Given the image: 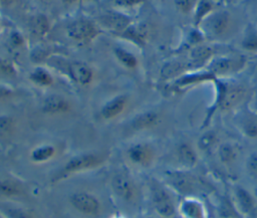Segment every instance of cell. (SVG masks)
Wrapping results in <instances>:
<instances>
[{
  "label": "cell",
  "mask_w": 257,
  "mask_h": 218,
  "mask_svg": "<svg viewBox=\"0 0 257 218\" xmlns=\"http://www.w3.org/2000/svg\"><path fill=\"white\" fill-rule=\"evenodd\" d=\"M164 183L179 197H207L218 193L212 179L200 174L198 170H182L171 168L164 173Z\"/></svg>",
  "instance_id": "1"
},
{
  "label": "cell",
  "mask_w": 257,
  "mask_h": 218,
  "mask_svg": "<svg viewBox=\"0 0 257 218\" xmlns=\"http://www.w3.org/2000/svg\"><path fill=\"white\" fill-rule=\"evenodd\" d=\"M212 83L215 86V97L206 115L202 129L209 127L216 112L233 113L246 103L248 96V87L231 78H215Z\"/></svg>",
  "instance_id": "2"
},
{
  "label": "cell",
  "mask_w": 257,
  "mask_h": 218,
  "mask_svg": "<svg viewBox=\"0 0 257 218\" xmlns=\"http://www.w3.org/2000/svg\"><path fill=\"white\" fill-rule=\"evenodd\" d=\"M245 151L237 141L222 139L210 159L213 161V171L223 176L226 183L238 179Z\"/></svg>",
  "instance_id": "3"
},
{
  "label": "cell",
  "mask_w": 257,
  "mask_h": 218,
  "mask_svg": "<svg viewBox=\"0 0 257 218\" xmlns=\"http://www.w3.org/2000/svg\"><path fill=\"white\" fill-rule=\"evenodd\" d=\"M226 184L227 193L238 215L242 218H257V189L239 178Z\"/></svg>",
  "instance_id": "4"
},
{
  "label": "cell",
  "mask_w": 257,
  "mask_h": 218,
  "mask_svg": "<svg viewBox=\"0 0 257 218\" xmlns=\"http://www.w3.org/2000/svg\"><path fill=\"white\" fill-rule=\"evenodd\" d=\"M247 65V58L241 54L215 55L204 67L214 78H232L242 72Z\"/></svg>",
  "instance_id": "5"
},
{
  "label": "cell",
  "mask_w": 257,
  "mask_h": 218,
  "mask_svg": "<svg viewBox=\"0 0 257 218\" xmlns=\"http://www.w3.org/2000/svg\"><path fill=\"white\" fill-rule=\"evenodd\" d=\"M151 200L156 212L163 218H172L178 213L179 201L175 193L163 182L152 181L150 185Z\"/></svg>",
  "instance_id": "6"
},
{
  "label": "cell",
  "mask_w": 257,
  "mask_h": 218,
  "mask_svg": "<svg viewBox=\"0 0 257 218\" xmlns=\"http://www.w3.org/2000/svg\"><path fill=\"white\" fill-rule=\"evenodd\" d=\"M206 39H220L226 37L232 30V18L228 11H213L198 27Z\"/></svg>",
  "instance_id": "7"
},
{
  "label": "cell",
  "mask_w": 257,
  "mask_h": 218,
  "mask_svg": "<svg viewBox=\"0 0 257 218\" xmlns=\"http://www.w3.org/2000/svg\"><path fill=\"white\" fill-rule=\"evenodd\" d=\"M174 157L177 165L175 169L198 170L203 162V158L196 147L195 141L184 140L181 141L175 148Z\"/></svg>",
  "instance_id": "8"
},
{
  "label": "cell",
  "mask_w": 257,
  "mask_h": 218,
  "mask_svg": "<svg viewBox=\"0 0 257 218\" xmlns=\"http://www.w3.org/2000/svg\"><path fill=\"white\" fill-rule=\"evenodd\" d=\"M233 114L234 127L242 138L250 142H257V112L245 103Z\"/></svg>",
  "instance_id": "9"
},
{
  "label": "cell",
  "mask_w": 257,
  "mask_h": 218,
  "mask_svg": "<svg viewBox=\"0 0 257 218\" xmlns=\"http://www.w3.org/2000/svg\"><path fill=\"white\" fill-rule=\"evenodd\" d=\"M101 163V158L96 154H82L70 159L64 167L57 173L54 181L62 180L63 178L84 170H88L98 166Z\"/></svg>",
  "instance_id": "10"
},
{
  "label": "cell",
  "mask_w": 257,
  "mask_h": 218,
  "mask_svg": "<svg viewBox=\"0 0 257 218\" xmlns=\"http://www.w3.org/2000/svg\"><path fill=\"white\" fill-rule=\"evenodd\" d=\"M178 213L182 218H209L205 197L189 196L180 198Z\"/></svg>",
  "instance_id": "11"
},
{
  "label": "cell",
  "mask_w": 257,
  "mask_h": 218,
  "mask_svg": "<svg viewBox=\"0 0 257 218\" xmlns=\"http://www.w3.org/2000/svg\"><path fill=\"white\" fill-rule=\"evenodd\" d=\"M222 138L218 131L209 127L203 129V131L195 141L196 147L199 150L203 160L212 158Z\"/></svg>",
  "instance_id": "12"
},
{
  "label": "cell",
  "mask_w": 257,
  "mask_h": 218,
  "mask_svg": "<svg viewBox=\"0 0 257 218\" xmlns=\"http://www.w3.org/2000/svg\"><path fill=\"white\" fill-rule=\"evenodd\" d=\"M215 55L217 54L214 47L205 42L191 47L187 61L190 66V70L204 68Z\"/></svg>",
  "instance_id": "13"
},
{
  "label": "cell",
  "mask_w": 257,
  "mask_h": 218,
  "mask_svg": "<svg viewBox=\"0 0 257 218\" xmlns=\"http://www.w3.org/2000/svg\"><path fill=\"white\" fill-rule=\"evenodd\" d=\"M239 179L257 189V150L245 152L241 163Z\"/></svg>",
  "instance_id": "14"
},
{
  "label": "cell",
  "mask_w": 257,
  "mask_h": 218,
  "mask_svg": "<svg viewBox=\"0 0 257 218\" xmlns=\"http://www.w3.org/2000/svg\"><path fill=\"white\" fill-rule=\"evenodd\" d=\"M71 205L79 212L87 215H95L99 212V202L91 194L85 192L74 193L70 197Z\"/></svg>",
  "instance_id": "15"
},
{
  "label": "cell",
  "mask_w": 257,
  "mask_h": 218,
  "mask_svg": "<svg viewBox=\"0 0 257 218\" xmlns=\"http://www.w3.org/2000/svg\"><path fill=\"white\" fill-rule=\"evenodd\" d=\"M127 156L131 162L141 167L150 166L155 159V151L152 146L144 143L133 145L127 150Z\"/></svg>",
  "instance_id": "16"
},
{
  "label": "cell",
  "mask_w": 257,
  "mask_h": 218,
  "mask_svg": "<svg viewBox=\"0 0 257 218\" xmlns=\"http://www.w3.org/2000/svg\"><path fill=\"white\" fill-rule=\"evenodd\" d=\"M68 35L74 40H88L97 34L96 27L89 21L77 20L72 22L68 28Z\"/></svg>",
  "instance_id": "17"
},
{
  "label": "cell",
  "mask_w": 257,
  "mask_h": 218,
  "mask_svg": "<svg viewBox=\"0 0 257 218\" xmlns=\"http://www.w3.org/2000/svg\"><path fill=\"white\" fill-rule=\"evenodd\" d=\"M111 187L116 196L122 200H131L135 196V186L125 175H115L112 178Z\"/></svg>",
  "instance_id": "18"
},
{
  "label": "cell",
  "mask_w": 257,
  "mask_h": 218,
  "mask_svg": "<svg viewBox=\"0 0 257 218\" xmlns=\"http://www.w3.org/2000/svg\"><path fill=\"white\" fill-rule=\"evenodd\" d=\"M188 71H190V66L187 61H171L162 67L161 76L166 80L174 81Z\"/></svg>",
  "instance_id": "19"
},
{
  "label": "cell",
  "mask_w": 257,
  "mask_h": 218,
  "mask_svg": "<svg viewBox=\"0 0 257 218\" xmlns=\"http://www.w3.org/2000/svg\"><path fill=\"white\" fill-rule=\"evenodd\" d=\"M69 103L57 94L48 95L42 102V111L46 114H62L69 111Z\"/></svg>",
  "instance_id": "20"
},
{
  "label": "cell",
  "mask_w": 257,
  "mask_h": 218,
  "mask_svg": "<svg viewBox=\"0 0 257 218\" xmlns=\"http://www.w3.org/2000/svg\"><path fill=\"white\" fill-rule=\"evenodd\" d=\"M161 120L160 114L154 111L144 112L140 115H138L132 122V127L134 130L140 131V130H147L151 129L159 124Z\"/></svg>",
  "instance_id": "21"
},
{
  "label": "cell",
  "mask_w": 257,
  "mask_h": 218,
  "mask_svg": "<svg viewBox=\"0 0 257 218\" xmlns=\"http://www.w3.org/2000/svg\"><path fill=\"white\" fill-rule=\"evenodd\" d=\"M69 74L79 84H88L92 79L91 69L84 63L73 62L69 65Z\"/></svg>",
  "instance_id": "22"
},
{
  "label": "cell",
  "mask_w": 257,
  "mask_h": 218,
  "mask_svg": "<svg viewBox=\"0 0 257 218\" xmlns=\"http://www.w3.org/2000/svg\"><path fill=\"white\" fill-rule=\"evenodd\" d=\"M102 24L106 26L107 28H110L114 31H122L126 29L128 23H130V18L116 13V12H109L100 18Z\"/></svg>",
  "instance_id": "23"
},
{
  "label": "cell",
  "mask_w": 257,
  "mask_h": 218,
  "mask_svg": "<svg viewBox=\"0 0 257 218\" xmlns=\"http://www.w3.org/2000/svg\"><path fill=\"white\" fill-rule=\"evenodd\" d=\"M126 103V97L124 95H118L108 102H106L103 107L101 108V116L104 119H112L118 116L124 108Z\"/></svg>",
  "instance_id": "24"
},
{
  "label": "cell",
  "mask_w": 257,
  "mask_h": 218,
  "mask_svg": "<svg viewBox=\"0 0 257 218\" xmlns=\"http://www.w3.org/2000/svg\"><path fill=\"white\" fill-rule=\"evenodd\" d=\"M213 11H215L214 3L211 0H199L193 12L194 26L199 27L204 19H206Z\"/></svg>",
  "instance_id": "25"
},
{
  "label": "cell",
  "mask_w": 257,
  "mask_h": 218,
  "mask_svg": "<svg viewBox=\"0 0 257 218\" xmlns=\"http://www.w3.org/2000/svg\"><path fill=\"white\" fill-rule=\"evenodd\" d=\"M240 47L243 51L247 53H257V30L256 29H249L247 30L241 41Z\"/></svg>",
  "instance_id": "26"
},
{
  "label": "cell",
  "mask_w": 257,
  "mask_h": 218,
  "mask_svg": "<svg viewBox=\"0 0 257 218\" xmlns=\"http://www.w3.org/2000/svg\"><path fill=\"white\" fill-rule=\"evenodd\" d=\"M48 29L49 23L44 15L38 14L30 20V30L34 35L43 36L47 33Z\"/></svg>",
  "instance_id": "27"
},
{
  "label": "cell",
  "mask_w": 257,
  "mask_h": 218,
  "mask_svg": "<svg viewBox=\"0 0 257 218\" xmlns=\"http://www.w3.org/2000/svg\"><path fill=\"white\" fill-rule=\"evenodd\" d=\"M54 154H55V150L52 146H49V145L41 146L32 151L31 160L36 163L45 162L51 159L54 156Z\"/></svg>",
  "instance_id": "28"
},
{
  "label": "cell",
  "mask_w": 257,
  "mask_h": 218,
  "mask_svg": "<svg viewBox=\"0 0 257 218\" xmlns=\"http://www.w3.org/2000/svg\"><path fill=\"white\" fill-rule=\"evenodd\" d=\"M30 79L33 82H35L39 85H43V86L50 85L52 83L51 75L45 69H42V68H36L30 74Z\"/></svg>",
  "instance_id": "29"
},
{
  "label": "cell",
  "mask_w": 257,
  "mask_h": 218,
  "mask_svg": "<svg viewBox=\"0 0 257 218\" xmlns=\"http://www.w3.org/2000/svg\"><path fill=\"white\" fill-rule=\"evenodd\" d=\"M115 52V55L116 57L119 59V61L121 63H123L125 66L130 67V68H133L137 65L138 61H137V58L130 52L121 49V48H116L114 50Z\"/></svg>",
  "instance_id": "30"
},
{
  "label": "cell",
  "mask_w": 257,
  "mask_h": 218,
  "mask_svg": "<svg viewBox=\"0 0 257 218\" xmlns=\"http://www.w3.org/2000/svg\"><path fill=\"white\" fill-rule=\"evenodd\" d=\"M199 0H175L176 7L184 14L193 13Z\"/></svg>",
  "instance_id": "31"
},
{
  "label": "cell",
  "mask_w": 257,
  "mask_h": 218,
  "mask_svg": "<svg viewBox=\"0 0 257 218\" xmlns=\"http://www.w3.org/2000/svg\"><path fill=\"white\" fill-rule=\"evenodd\" d=\"M20 188L9 181H0V193L6 196H16L20 193Z\"/></svg>",
  "instance_id": "32"
},
{
  "label": "cell",
  "mask_w": 257,
  "mask_h": 218,
  "mask_svg": "<svg viewBox=\"0 0 257 218\" xmlns=\"http://www.w3.org/2000/svg\"><path fill=\"white\" fill-rule=\"evenodd\" d=\"M15 69L13 65L4 59L0 58V75L3 76H14L15 75Z\"/></svg>",
  "instance_id": "33"
},
{
  "label": "cell",
  "mask_w": 257,
  "mask_h": 218,
  "mask_svg": "<svg viewBox=\"0 0 257 218\" xmlns=\"http://www.w3.org/2000/svg\"><path fill=\"white\" fill-rule=\"evenodd\" d=\"M7 215L10 218H31L29 214H27L25 211L21 210V209H8L7 210Z\"/></svg>",
  "instance_id": "34"
},
{
  "label": "cell",
  "mask_w": 257,
  "mask_h": 218,
  "mask_svg": "<svg viewBox=\"0 0 257 218\" xmlns=\"http://www.w3.org/2000/svg\"><path fill=\"white\" fill-rule=\"evenodd\" d=\"M144 0H114V4L118 5V6H125V7H130V6H134L137 5L141 2H143Z\"/></svg>",
  "instance_id": "35"
},
{
  "label": "cell",
  "mask_w": 257,
  "mask_h": 218,
  "mask_svg": "<svg viewBox=\"0 0 257 218\" xmlns=\"http://www.w3.org/2000/svg\"><path fill=\"white\" fill-rule=\"evenodd\" d=\"M12 126V122L9 118H0V131H8Z\"/></svg>",
  "instance_id": "36"
},
{
  "label": "cell",
  "mask_w": 257,
  "mask_h": 218,
  "mask_svg": "<svg viewBox=\"0 0 257 218\" xmlns=\"http://www.w3.org/2000/svg\"><path fill=\"white\" fill-rule=\"evenodd\" d=\"M11 94H12L11 89H9V88H8V87H6V86L0 85V99L6 98V97L10 96Z\"/></svg>",
  "instance_id": "37"
},
{
  "label": "cell",
  "mask_w": 257,
  "mask_h": 218,
  "mask_svg": "<svg viewBox=\"0 0 257 218\" xmlns=\"http://www.w3.org/2000/svg\"><path fill=\"white\" fill-rule=\"evenodd\" d=\"M11 42L14 45L18 46V45H20L22 43V37L18 33H13V35L11 36Z\"/></svg>",
  "instance_id": "38"
},
{
  "label": "cell",
  "mask_w": 257,
  "mask_h": 218,
  "mask_svg": "<svg viewBox=\"0 0 257 218\" xmlns=\"http://www.w3.org/2000/svg\"><path fill=\"white\" fill-rule=\"evenodd\" d=\"M0 2H1L2 5L8 6V5H10V4L13 2V0H0Z\"/></svg>",
  "instance_id": "39"
},
{
  "label": "cell",
  "mask_w": 257,
  "mask_h": 218,
  "mask_svg": "<svg viewBox=\"0 0 257 218\" xmlns=\"http://www.w3.org/2000/svg\"><path fill=\"white\" fill-rule=\"evenodd\" d=\"M75 1H77V0H63V2L66 3V4H71V3L75 2Z\"/></svg>",
  "instance_id": "40"
},
{
  "label": "cell",
  "mask_w": 257,
  "mask_h": 218,
  "mask_svg": "<svg viewBox=\"0 0 257 218\" xmlns=\"http://www.w3.org/2000/svg\"><path fill=\"white\" fill-rule=\"evenodd\" d=\"M230 218H242V217L239 216V215H237V216H233V217H230Z\"/></svg>",
  "instance_id": "41"
},
{
  "label": "cell",
  "mask_w": 257,
  "mask_h": 218,
  "mask_svg": "<svg viewBox=\"0 0 257 218\" xmlns=\"http://www.w3.org/2000/svg\"><path fill=\"white\" fill-rule=\"evenodd\" d=\"M256 71H257V65H256Z\"/></svg>",
  "instance_id": "42"
}]
</instances>
